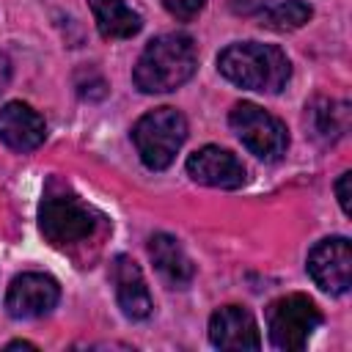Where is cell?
Masks as SVG:
<instances>
[{"label": "cell", "mask_w": 352, "mask_h": 352, "mask_svg": "<svg viewBox=\"0 0 352 352\" xmlns=\"http://www.w3.org/2000/svg\"><path fill=\"white\" fill-rule=\"evenodd\" d=\"M187 173L206 187L234 190L245 182V165L220 146H204L187 160Z\"/></svg>", "instance_id": "9c48e42d"}, {"label": "cell", "mask_w": 352, "mask_h": 352, "mask_svg": "<svg viewBox=\"0 0 352 352\" xmlns=\"http://www.w3.org/2000/svg\"><path fill=\"white\" fill-rule=\"evenodd\" d=\"M148 256H151L157 272L176 289H184L195 275L192 261L187 258L179 239H173L170 234H154L148 239Z\"/></svg>", "instance_id": "4fadbf2b"}, {"label": "cell", "mask_w": 352, "mask_h": 352, "mask_svg": "<svg viewBox=\"0 0 352 352\" xmlns=\"http://www.w3.org/2000/svg\"><path fill=\"white\" fill-rule=\"evenodd\" d=\"M228 124L236 132V138L261 160L275 162L286 154L289 146V135L286 126L270 116L267 110H261L253 102H239L234 104V110L228 113Z\"/></svg>", "instance_id": "8992f818"}, {"label": "cell", "mask_w": 352, "mask_h": 352, "mask_svg": "<svg viewBox=\"0 0 352 352\" xmlns=\"http://www.w3.org/2000/svg\"><path fill=\"white\" fill-rule=\"evenodd\" d=\"M195 44L184 33H165L140 52L135 63V85L146 94H165L187 82L195 72Z\"/></svg>", "instance_id": "6da1fadb"}, {"label": "cell", "mask_w": 352, "mask_h": 352, "mask_svg": "<svg viewBox=\"0 0 352 352\" xmlns=\"http://www.w3.org/2000/svg\"><path fill=\"white\" fill-rule=\"evenodd\" d=\"M96 28L104 38H132L140 30V16L124 0H88Z\"/></svg>", "instance_id": "5bb4252c"}, {"label": "cell", "mask_w": 352, "mask_h": 352, "mask_svg": "<svg viewBox=\"0 0 352 352\" xmlns=\"http://www.w3.org/2000/svg\"><path fill=\"white\" fill-rule=\"evenodd\" d=\"M38 228L52 245H74L94 234L96 214L77 195H47L38 206Z\"/></svg>", "instance_id": "5b68a950"}, {"label": "cell", "mask_w": 352, "mask_h": 352, "mask_svg": "<svg viewBox=\"0 0 352 352\" xmlns=\"http://www.w3.org/2000/svg\"><path fill=\"white\" fill-rule=\"evenodd\" d=\"M308 272L322 292L346 294L352 286V248L349 239L333 236L314 245L308 253Z\"/></svg>", "instance_id": "52a82bcc"}, {"label": "cell", "mask_w": 352, "mask_h": 352, "mask_svg": "<svg viewBox=\"0 0 352 352\" xmlns=\"http://www.w3.org/2000/svg\"><path fill=\"white\" fill-rule=\"evenodd\" d=\"M8 82H11V60L6 52H0V94L8 88Z\"/></svg>", "instance_id": "d6986e66"}, {"label": "cell", "mask_w": 352, "mask_h": 352, "mask_svg": "<svg viewBox=\"0 0 352 352\" xmlns=\"http://www.w3.org/2000/svg\"><path fill=\"white\" fill-rule=\"evenodd\" d=\"M19 346H28V349H36L33 344H28V341H11L8 344V349H19Z\"/></svg>", "instance_id": "ffe728a7"}, {"label": "cell", "mask_w": 352, "mask_h": 352, "mask_svg": "<svg viewBox=\"0 0 352 352\" xmlns=\"http://www.w3.org/2000/svg\"><path fill=\"white\" fill-rule=\"evenodd\" d=\"M60 297L58 280L44 272H22L11 280L6 294V308L14 319H33L55 308Z\"/></svg>", "instance_id": "ba28073f"}, {"label": "cell", "mask_w": 352, "mask_h": 352, "mask_svg": "<svg viewBox=\"0 0 352 352\" xmlns=\"http://www.w3.org/2000/svg\"><path fill=\"white\" fill-rule=\"evenodd\" d=\"M113 283H116V297L121 311L129 319H146L154 308L146 278L140 272V267L129 258V256H116L113 261Z\"/></svg>", "instance_id": "7c38bea8"}, {"label": "cell", "mask_w": 352, "mask_h": 352, "mask_svg": "<svg viewBox=\"0 0 352 352\" xmlns=\"http://www.w3.org/2000/svg\"><path fill=\"white\" fill-rule=\"evenodd\" d=\"M132 140L146 168L162 170L173 162L176 151L187 140V121L176 107H157L138 118Z\"/></svg>", "instance_id": "3957f363"}, {"label": "cell", "mask_w": 352, "mask_h": 352, "mask_svg": "<svg viewBox=\"0 0 352 352\" xmlns=\"http://www.w3.org/2000/svg\"><path fill=\"white\" fill-rule=\"evenodd\" d=\"M44 118L25 102H8L0 110V140L14 151H33L44 143Z\"/></svg>", "instance_id": "8fae6325"}, {"label": "cell", "mask_w": 352, "mask_h": 352, "mask_svg": "<svg viewBox=\"0 0 352 352\" xmlns=\"http://www.w3.org/2000/svg\"><path fill=\"white\" fill-rule=\"evenodd\" d=\"M322 324V314L305 294L278 297L267 308V333L272 346L283 352H297L308 344L314 330Z\"/></svg>", "instance_id": "277c9868"}, {"label": "cell", "mask_w": 352, "mask_h": 352, "mask_svg": "<svg viewBox=\"0 0 352 352\" xmlns=\"http://www.w3.org/2000/svg\"><path fill=\"white\" fill-rule=\"evenodd\" d=\"M209 338L217 349H258L261 336L250 311L239 305H226L209 319Z\"/></svg>", "instance_id": "30bf717a"}, {"label": "cell", "mask_w": 352, "mask_h": 352, "mask_svg": "<svg viewBox=\"0 0 352 352\" xmlns=\"http://www.w3.org/2000/svg\"><path fill=\"white\" fill-rule=\"evenodd\" d=\"M220 74L228 77L231 82L250 88V91H267L278 94L286 80H289V58L272 47V44H258V41H239L231 44L220 52L217 58Z\"/></svg>", "instance_id": "7a4b0ae2"}, {"label": "cell", "mask_w": 352, "mask_h": 352, "mask_svg": "<svg viewBox=\"0 0 352 352\" xmlns=\"http://www.w3.org/2000/svg\"><path fill=\"white\" fill-rule=\"evenodd\" d=\"M162 3H165V8H168L176 19H182V22L198 16V11L204 8V0H162Z\"/></svg>", "instance_id": "e0dca14e"}, {"label": "cell", "mask_w": 352, "mask_h": 352, "mask_svg": "<svg viewBox=\"0 0 352 352\" xmlns=\"http://www.w3.org/2000/svg\"><path fill=\"white\" fill-rule=\"evenodd\" d=\"M308 19H311V6L300 3V0L275 3V6L264 8V14H261V25H267L272 30H297Z\"/></svg>", "instance_id": "9a60e30c"}, {"label": "cell", "mask_w": 352, "mask_h": 352, "mask_svg": "<svg viewBox=\"0 0 352 352\" xmlns=\"http://www.w3.org/2000/svg\"><path fill=\"white\" fill-rule=\"evenodd\" d=\"M314 126L316 135H327V138H338L346 129V104L344 102H322L319 110H314Z\"/></svg>", "instance_id": "2e32d148"}, {"label": "cell", "mask_w": 352, "mask_h": 352, "mask_svg": "<svg viewBox=\"0 0 352 352\" xmlns=\"http://www.w3.org/2000/svg\"><path fill=\"white\" fill-rule=\"evenodd\" d=\"M349 176L352 173H341L338 184H336V192H338V204L344 212H349Z\"/></svg>", "instance_id": "ac0fdd59"}]
</instances>
